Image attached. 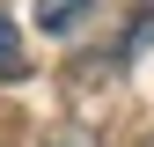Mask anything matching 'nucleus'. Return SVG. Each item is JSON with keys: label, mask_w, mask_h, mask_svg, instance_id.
Segmentation results:
<instances>
[{"label": "nucleus", "mask_w": 154, "mask_h": 147, "mask_svg": "<svg viewBox=\"0 0 154 147\" xmlns=\"http://www.w3.org/2000/svg\"><path fill=\"white\" fill-rule=\"evenodd\" d=\"M22 74H29V52H22V37H15L8 8H0V81H22Z\"/></svg>", "instance_id": "1"}, {"label": "nucleus", "mask_w": 154, "mask_h": 147, "mask_svg": "<svg viewBox=\"0 0 154 147\" xmlns=\"http://www.w3.org/2000/svg\"><path fill=\"white\" fill-rule=\"evenodd\" d=\"M81 8H88V0H37V30H51V37H59V30L81 22Z\"/></svg>", "instance_id": "2"}]
</instances>
